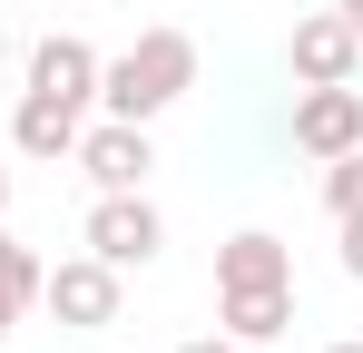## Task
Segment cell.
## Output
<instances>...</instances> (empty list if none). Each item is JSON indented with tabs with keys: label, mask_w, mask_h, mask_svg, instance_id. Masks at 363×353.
<instances>
[{
	"label": "cell",
	"mask_w": 363,
	"mask_h": 353,
	"mask_svg": "<svg viewBox=\"0 0 363 353\" xmlns=\"http://www.w3.org/2000/svg\"><path fill=\"white\" fill-rule=\"evenodd\" d=\"M334 10H344V30H354V40H363V0H334Z\"/></svg>",
	"instance_id": "obj_15"
},
{
	"label": "cell",
	"mask_w": 363,
	"mask_h": 353,
	"mask_svg": "<svg viewBox=\"0 0 363 353\" xmlns=\"http://www.w3.org/2000/svg\"><path fill=\"white\" fill-rule=\"evenodd\" d=\"M79 167H89L99 196H118V186H147L157 147H147V128H138V118H99V128H79Z\"/></svg>",
	"instance_id": "obj_4"
},
{
	"label": "cell",
	"mask_w": 363,
	"mask_h": 353,
	"mask_svg": "<svg viewBox=\"0 0 363 353\" xmlns=\"http://www.w3.org/2000/svg\"><path fill=\"white\" fill-rule=\"evenodd\" d=\"M10 147H20V157H79V108L20 99V108H10Z\"/></svg>",
	"instance_id": "obj_10"
},
{
	"label": "cell",
	"mask_w": 363,
	"mask_h": 353,
	"mask_svg": "<svg viewBox=\"0 0 363 353\" xmlns=\"http://www.w3.org/2000/svg\"><path fill=\"white\" fill-rule=\"evenodd\" d=\"M157 245H167V216L147 206V186H118V196L89 206V255H99V265H118V275H128V265H147Z\"/></svg>",
	"instance_id": "obj_3"
},
{
	"label": "cell",
	"mask_w": 363,
	"mask_h": 353,
	"mask_svg": "<svg viewBox=\"0 0 363 353\" xmlns=\"http://www.w3.org/2000/svg\"><path fill=\"white\" fill-rule=\"evenodd\" d=\"M30 99H60V108H99V50L89 40H69V30H50L40 50H30Z\"/></svg>",
	"instance_id": "obj_5"
},
{
	"label": "cell",
	"mask_w": 363,
	"mask_h": 353,
	"mask_svg": "<svg viewBox=\"0 0 363 353\" xmlns=\"http://www.w3.org/2000/svg\"><path fill=\"white\" fill-rule=\"evenodd\" d=\"M186 89H196V40H186V30H138L118 59H99V108L138 118V128L167 118Z\"/></svg>",
	"instance_id": "obj_1"
},
{
	"label": "cell",
	"mask_w": 363,
	"mask_h": 353,
	"mask_svg": "<svg viewBox=\"0 0 363 353\" xmlns=\"http://www.w3.org/2000/svg\"><path fill=\"white\" fill-rule=\"evenodd\" d=\"M285 59H295L304 89H334V79H354V69H363V40L344 30V10H314V20H295Z\"/></svg>",
	"instance_id": "obj_7"
},
{
	"label": "cell",
	"mask_w": 363,
	"mask_h": 353,
	"mask_svg": "<svg viewBox=\"0 0 363 353\" xmlns=\"http://www.w3.org/2000/svg\"><path fill=\"white\" fill-rule=\"evenodd\" d=\"M324 206H334V216H363V147L324 157Z\"/></svg>",
	"instance_id": "obj_12"
},
{
	"label": "cell",
	"mask_w": 363,
	"mask_h": 353,
	"mask_svg": "<svg viewBox=\"0 0 363 353\" xmlns=\"http://www.w3.org/2000/svg\"><path fill=\"white\" fill-rule=\"evenodd\" d=\"M226 285H295V255H285L265 226H245V235L216 245V294H226Z\"/></svg>",
	"instance_id": "obj_9"
},
{
	"label": "cell",
	"mask_w": 363,
	"mask_h": 353,
	"mask_svg": "<svg viewBox=\"0 0 363 353\" xmlns=\"http://www.w3.org/2000/svg\"><path fill=\"white\" fill-rule=\"evenodd\" d=\"M334 226H344V275L363 285V216H334Z\"/></svg>",
	"instance_id": "obj_13"
},
{
	"label": "cell",
	"mask_w": 363,
	"mask_h": 353,
	"mask_svg": "<svg viewBox=\"0 0 363 353\" xmlns=\"http://www.w3.org/2000/svg\"><path fill=\"white\" fill-rule=\"evenodd\" d=\"M0 206H10V167H0Z\"/></svg>",
	"instance_id": "obj_16"
},
{
	"label": "cell",
	"mask_w": 363,
	"mask_h": 353,
	"mask_svg": "<svg viewBox=\"0 0 363 353\" xmlns=\"http://www.w3.org/2000/svg\"><path fill=\"white\" fill-rule=\"evenodd\" d=\"M216 324H226L245 353L275 344V334L295 324V285H226V294H216Z\"/></svg>",
	"instance_id": "obj_8"
},
{
	"label": "cell",
	"mask_w": 363,
	"mask_h": 353,
	"mask_svg": "<svg viewBox=\"0 0 363 353\" xmlns=\"http://www.w3.org/2000/svg\"><path fill=\"white\" fill-rule=\"evenodd\" d=\"M177 353H245L236 334H196V344H177Z\"/></svg>",
	"instance_id": "obj_14"
},
{
	"label": "cell",
	"mask_w": 363,
	"mask_h": 353,
	"mask_svg": "<svg viewBox=\"0 0 363 353\" xmlns=\"http://www.w3.org/2000/svg\"><path fill=\"white\" fill-rule=\"evenodd\" d=\"M40 304L60 314V334H99V324H118V265H99V255H60V265L40 275Z\"/></svg>",
	"instance_id": "obj_2"
},
{
	"label": "cell",
	"mask_w": 363,
	"mask_h": 353,
	"mask_svg": "<svg viewBox=\"0 0 363 353\" xmlns=\"http://www.w3.org/2000/svg\"><path fill=\"white\" fill-rule=\"evenodd\" d=\"M295 147H304V157H344V147H363V89H354V79L295 99Z\"/></svg>",
	"instance_id": "obj_6"
},
{
	"label": "cell",
	"mask_w": 363,
	"mask_h": 353,
	"mask_svg": "<svg viewBox=\"0 0 363 353\" xmlns=\"http://www.w3.org/2000/svg\"><path fill=\"white\" fill-rule=\"evenodd\" d=\"M324 353H363V344H324Z\"/></svg>",
	"instance_id": "obj_18"
},
{
	"label": "cell",
	"mask_w": 363,
	"mask_h": 353,
	"mask_svg": "<svg viewBox=\"0 0 363 353\" xmlns=\"http://www.w3.org/2000/svg\"><path fill=\"white\" fill-rule=\"evenodd\" d=\"M40 275H50V265H40L20 235H0V344H10V324L40 304Z\"/></svg>",
	"instance_id": "obj_11"
},
{
	"label": "cell",
	"mask_w": 363,
	"mask_h": 353,
	"mask_svg": "<svg viewBox=\"0 0 363 353\" xmlns=\"http://www.w3.org/2000/svg\"><path fill=\"white\" fill-rule=\"evenodd\" d=\"M0 69H10V30H0Z\"/></svg>",
	"instance_id": "obj_17"
}]
</instances>
